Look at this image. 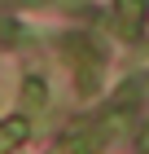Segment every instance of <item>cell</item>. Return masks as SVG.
Here are the masks:
<instances>
[{
	"mask_svg": "<svg viewBox=\"0 0 149 154\" xmlns=\"http://www.w3.org/2000/svg\"><path fill=\"white\" fill-rule=\"evenodd\" d=\"M18 101H22V119L31 115H40V110L48 106V88H44V79H40V75H26L22 79V93H18Z\"/></svg>",
	"mask_w": 149,
	"mask_h": 154,
	"instance_id": "obj_5",
	"label": "cell"
},
{
	"mask_svg": "<svg viewBox=\"0 0 149 154\" xmlns=\"http://www.w3.org/2000/svg\"><path fill=\"white\" fill-rule=\"evenodd\" d=\"M66 62H70V71H75V88H79V97H92L97 88H101L105 53L92 44L88 35H70V40H66Z\"/></svg>",
	"mask_w": 149,
	"mask_h": 154,
	"instance_id": "obj_1",
	"label": "cell"
},
{
	"mask_svg": "<svg viewBox=\"0 0 149 154\" xmlns=\"http://www.w3.org/2000/svg\"><path fill=\"white\" fill-rule=\"evenodd\" d=\"M145 13H149V0H114V31L123 40H140L145 31Z\"/></svg>",
	"mask_w": 149,
	"mask_h": 154,
	"instance_id": "obj_2",
	"label": "cell"
},
{
	"mask_svg": "<svg viewBox=\"0 0 149 154\" xmlns=\"http://www.w3.org/2000/svg\"><path fill=\"white\" fill-rule=\"evenodd\" d=\"M101 145H110V141H105V132L97 128V123H88V128L70 132L66 141H61V154H97Z\"/></svg>",
	"mask_w": 149,
	"mask_h": 154,
	"instance_id": "obj_3",
	"label": "cell"
},
{
	"mask_svg": "<svg viewBox=\"0 0 149 154\" xmlns=\"http://www.w3.org/2000/svg\"><path fill=\"white\" fill-rule=\"evenodd\" d=\"M9 5H18V9H35V5H48V0H9Z\"/></svg>",
	"mask_w": 149,
	"mask_h": 154,
	"instance_id": "obj_7",
	"label": "cell"
},
{
	"mask_svg": "<svg viewBox=\"0 0 149 154\" xmlns=\"http://www.w3.org/2000/svg\"><path fill=\"white\" fill-rule=\"evenodd\" d=\"M136 145H140V154H149V123L140 128V137H136Z\"/></svg>",
	"mask_w": 149,
	"mask_h": 154,
	"instance_id": "obj_6",
	"label": "cell"
},
{
	"mask_svg": "<svg viewBox=\"0 0 149 154\" xmlns=\"http://www.w3.org/2000/svg\"><path fill=\"white\" fill-rule=\"evenodd\" d=\"M26 137H31V119H22V115L0 119V154H13Z\"/></svg>",
	"mask_w": 149,
	"mask_h": 154,
	"instance_id": "obj_4",
	"label": "cell"
}]
</instances>
